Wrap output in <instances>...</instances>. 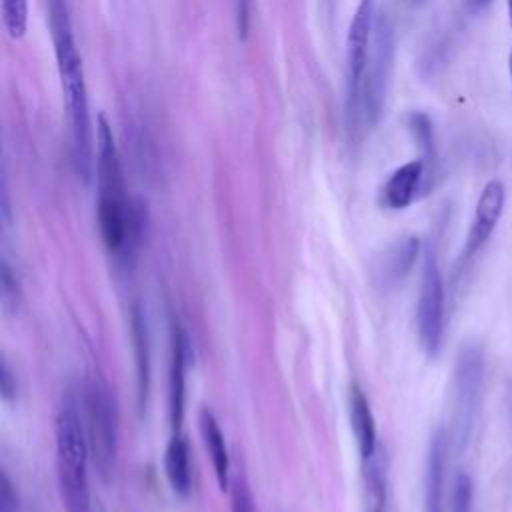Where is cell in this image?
Segmentation results:
<instances>
[{
    "instance_id": "1",
    "label": "cell",
    "mask_w": 512,
    "mask_h": 512,
    "mask_svg": "<svg viewBox=\"0 0 512 512\" xmlns=\"http://www.w3.org/2000/svg\"><path fill=\"white\" fill-rule=\"evenodd\" d=\"M94 168L98 188V228L102 242L108 252L128 256L142 236L144 210L126 194L114 134L102 114L96 122Z\"/></svg>"
},
{
    "instance_id": "2",
    "label": "cell",
    "mask_w": 512,
    "mask_h": 512,
    "mask_svg": "<svg viewBox=\"0 0 512 512\" xmlns=\"http://www.w3.org/2000/svg\"><path fill=\"white\" fill-rule=\"evenodd\" d=\"M50 4V28L54 40L56 66L64 96V108L70 126V148L74 168L84 182H90L94 172V146H92V122L88 110V90L84 82L82 58L76 48L68 8L64 0H48Z\"/></svg>"
},
{
    "instance_id": "3",
    "label": "cell",
    "mask_w": 512,
    "mask_h": 512,
    "mask_svg": "<svg viewBox=\"0 0 512 512\" xmlns=\"http://www.w3.org/2000/svg\"><path fill=\"white\" fill-rule=\"evenodd\" d=\"M88 440L76 402L66 398L56 416V466L66 512H92L88 488Z\"/></svg>"
},
{
    "instance_id": "4",
    "label": "cell",
    "mask_w": 512,
    "mask_h": 512,
    "mask_svg": "<svg viewBox=\"0 0 512 512\" xmlns=\"http://www.w3.org/2000/svg\"><path fill=\"white\" fill-rule=\"evenodd\" d=\"M394 52H396V42H394L392 20L386 12L378 10L370 54H368V62L362 76L356 116L348 126L352 134H366L378 124L386 104L390 82H392Z\"/></svg>"
},
{
    "instance_id": "5",
    "label": "cell",
    "mask_w": 512,
    "mask_h": 512,
    "mask_svg": "<svg viewBox=\"0 0 512 512\" xmlns=\"http://www.w3.org/2000/svg\"><path fill=\"white\" fill-rule=\"evenodd\" d=\"M84 430L94 466L102 478L114 472L118 454V410L110 386L92 376L84 388Z\"/></svg>"
},
{
    "instance_id": "6",
    "label": "cell",
    "mask_w": 512,
    "mask_h": 512,
    "mask_svg": "<svg viewBox=\"0 0 512 512\" xmlns=\"http://www.w3.org/2000/svg\"><path fill=\"white\" fill-rule=\"evenodd\" d=\"M484 380V358L478 346L468 344L458 352L450 382V428L452 440L462 448L472 432Z\"/></svg>"
},
{
    "instance_id": "7",
    "label": "cell",
    "mask_w": 512,
    "mask_h": 512,
    "mask_svg": "<svg viewBox=\"0 0 512 512\" xmlns=\"http://www.w3.org/2000/svg\"><path fill=\"white\" fill-rule=\"evenodd\" d=\"M416 326L422 350L430 358H434L442 346L444 334V282L438 266V256L432 246L424 248L416 304Z\"/></svg>"
},
{
    "instance_id": "8",
    "label": "cell",
    "mask_w": 512,
    "mask_h": 512,
    "mask_svg": "<svg viewBox=\"0 0 512 512\" xmlns=\"http://www.w3.org/2000/svg\"><path fill=\"white\" fill-rule=\"evenodd\" d=\"M378 0H360L346 36V126L352 124L358 108L364 68L370 54Z\"/></svg>"
},
{
    "instance_id": "9",
    "label": "cell",
    "mask_w": 512,
    "mask_h": 512,
    "mask_svg": "<svg viewBox=\"0 0 512 512\" xmlns=\"http://www.w3.org/2000/svg\"><path fill=\"white\" fill-rule=\"evenodd\" d=\"M504 200H506V190L500 180H490L484 184V188L478 196V202H476L474 218L468 228L462 254H460L462 264L470 262L490 240L494 228L500 222V216L504 210Z\"/></svg>"
},
{
    "instance_id": "10",
    "label": "cell",
    "mask_w": 512,
    "mask_h": 512,
    "mask_svg": "<svg viewBox=\"0 0 512 512\" xmlns=\"http://www.w3.org/2000/svg\"><path fill=\"white\" fill-rule=\"evenodd\" d=\"M420 254V240L416 236H402L386 246L372 262V280L378 288L390 290L398 286L412 270Z\"/></svg>"
},
{
    "instance_id": "11",
    "label": "cell",
    "mask_w": 512,
    "mask_h": 512,
    "mask_svg": "<svg viewBox=\"0 0 512 512\" xmlns=\"http://www.w3.org/2000/svg\"><path fill=\"white\" fill-rule=\"evenodd\" d=\"M186 338L178 326L172 330L170 346V380H168V406L172 432H180L184 420V390H186Z\"/></svg>"
},
{
    "instance_id": "12",
    "label": "cell",
    "mask_w": 512,
    "mask_h": 512,
    "mask_svg": "<svg viewBox=\"0 0 512 512\" xmlns=\"http://www.w3.org/2000/svg\"><path fill=\"white\" fill-rule=\"evenodd\" d=\"M426 172V162L420 160H410L396 168L390 178L384 182L382 188V204L392 210H402L410 206L422 186Z\"/></svg>"
},
{
    "instance_id": "13",
    "label": "cell",
    "mask_w": 512,
    "mask_h": 512,
    "mask_svg": "<svg viewBox=\"0 0 512 512\" xmlns=\"http://www.w3.org/2000/svg\"><path fill=\"white\" fill-rule=\"evenodd\" d=\"M348 412H350V426H352V432H354V438L358 444V452H360L362 460H368L378 452L376 450V422H374V414L370 410V402L358 384L350 386Z\"/></svg>"
},
{
    "instance_id": "14",
    "label": "cell",
    "mask_w": 512,
    "mask_h": 512,
    "mask_svg": "<svg viewBox=\"0 0 512 512\" xmlns=\"http://www.w3.org/2000/svg\"><path fill=\"white\" fill-rule=\"evenodd\" d=\"M198 424H200L204 448H206L212 468H214L216 482H218L220 490H228L230 488V456H228V448L224 442V434H222L214 414L208 408L200 410Z\"/></svg>"
},
{
    "instance_id": "15",
    "label": "cell",
    "mask_w": 512,
    "mask_h": 512,
    "mask_svg": "<svg viewBox=\"0 0 512 512\" xmlns=\"http://www.w3.org/2000/svg\"><path fill=\"white\" fill-rule=\"evenodd\" d=\"M444 466H446V440L442 432H436L426 460L424 480V508L426 512H444Z\"/></svg>"
},
{
    "instance_id": "16",
    "label": "cell",
    "mask_w": 512,
    "mask_h": 512,
    "mask_svg": "<svg viewBox=\"0 0 512 512\" xmlns=\"http://www.w3.org/2000/svg\"><path fill=\"white\" fill-rule=\"evenodd\" d=\"M132 342H134V358H136L138 406L140 410H144L148 402V392H150V340H148L146 314L140 304H136L132 312Z\"/></svg>"
},
{
    "instance_id": "17",
    "label": "cell",
    "mask_w": 512,
    "mask_h": 512,
    "mask_svg": "<svg viewBox=\"0 0 512 512\" xmlns=\"http://www.w3.org/2000/svg\"><path fill=\"white\" fill-rule=\"evenodd\" d=\"M190 452H188V442L180 432H174L166 452H164V472L168 478L170 488L186 496L190 490Z\"/></svg>"
},
{
    "instance_id": "18",
    "label": "cell",
    "mask_w": 512,
    "mask_h": 512,
    "mask_svg": "<svg viewBox=\"0 0 512 512\" xmlns=\"http://www.w3.org/2000/svg\"><path fill=\"white\" fill-rule=\"evenodd\" d=\"M364 492L366 512H386V468L378 452L364 460Z\"/></svg>"
},
{
    "instance_id": "19",
    "label": "cell",
    "mask_w": 512,
    "mask_h": 512,
    "mask_svg": "<svg viewBox=\"0 0 512 512\" xmlns=\"http://www.w3.org/2000/svg\"><path fill=\"white\" fill-rule=\"evenodd\" d=\"M2 22L12 40L24 38L28 30V0H2Z\"/></svg>"
},
{
    "instance_id": "20",
    "label": "cell",
    "mask_w": 512,
    "mask_h": 512,
    "mask_svg": "<svg viewBox=\"0 0 512 512\" xmlns=\"http://www.w3.org/2000/svg\"><path fill=\"white\" fill-rule=\"evenodd\" d=\"M408 126L418 142V148L422 150V160L424 162H434L436 148H434V132H432V122L426 114L414 112L408 118Z\"/></svg>"
},
{
    "instance_id": "21",
    "label": "cell",
    "mask_w": 512,
    "mask_h": 512,
    "mask_svg": "<svg viewBox=\"0 0 512 512\" xmlns=\"http://www.w3.org/2000/svg\"><path fill=\"white\" fill-rule=\"evenodd\" d=\"M450 512H474L472 508V482L466 472H458L450 490Z\"/></svg>"
},
{
    "instance_id": "22",
    "label": "cell",
    "mask_w": 512,
    "mask_h": 512,
    "mask_svg": "<svg viewBox=\"0 0 512 512\" xmlns=\"http://www.w3.org/2000/svg\"><path fill=\"white\" fill-rule=\"evenodd\" d=\"M230 502L232 512H254V500L242 470H238V474L230 478Z\"/></svg>"
},
{
    "instance_id": "23",
    "label": "cell",
    "mask_w": 512,
    "mask_h": 512,
    "mask_svg": "<svg viewBox=\"0 0 512 512\" xmlns=\"http://www.w3.org/2000/svg\"><path fill=\"white\" fill-rule=\"evenodd\" d=\"M0 294H2V306L6 310L18 308L20 302V284L16 274L12 272L10 264L2 260V272H0Z\"/></svg>"
},
{
    "instance_id": "24",
    "label": "cell",
    "mask_w": 512,
    "mask_h": 512,
    "mask_svg": "<svg viewBox=\"0 0 512 512\" xmlns=\"http://www.w3.org/2000/svg\"><path fill=\"white\" fill-rule=\"evenodd\" d=\"M0 388H2L4 400H12L16 396V376L12 374L6 360H2V366H0Z\"/></svg>"
},
{
    "instance_id": "25",
    "label": "cell",
    "mask_w": 512,
    "mask_h": 512,
    "mask_svg": "<svg viewBox=\"0 0 512 512\" xmlns=\"http://www.w3.org/2000/svg\"><path fill=\"white\" fill-rule=\"evenodd\" d=\"M236 2V28L238 34L244 38L248 32V20H250V0H234Z\"/></svg>"
},
{
    "instance_id": "26",
    "label": "cell",
    "mask_w": 512,
    "mask_h": 512,
    "mask_svg": "<svg viewBox=\"0 0 512 512\" xmlns=\"http://www.w3.org/2000/svg\"><path fill=\"white\" fill-rule=\"evenodd\" d=\"M490 0H466V4H468V8L472 10V12H480L482 8H486V4H488Z\"/></svg>"
},
{
    "instance_id": "27",
    "label": "cell",
    "mask_w": 512,
    "mask_h": 512,
    "mask_svg": "<svg viewBox=\"0 0 512 512\" xmlns=\"http://www.w3.org/2000/svg\"><path fill=\"white\" fill-rule=\"evenodd\" d=\"M506 8H508V20H510V28H512V0H506Z\"/></svg>"
},
{
    "instance_id": "28",
    "label": "cell",
    "mask_w": 512,
    "mask_h": 512,
    "mask_svg": "<svg viewBox=\"0 0 512 512\" xmlns=\"http://www.w3.org/2000/svg\"><path fill=\"white\" fill-rule=\"evenodd\" d=\"M508 72H510V80H512V48H510V54H508Z\"/></svg>"
},
{
    "instance_id": "29",
    "label": "cell",
    "mask_w": 512,
    "mask_h": 512,
    "mask_svg": "<svg viewBox=\"0 0 512 512\" xmlns=\"http://www.w3.org/2000/svg\"><path fill=\"white\" fill-rule=\"evenodd\" d=\"M406 4H410V6H418V4H422L424 0H404Z\"/></svg>"
}]
</instances>
